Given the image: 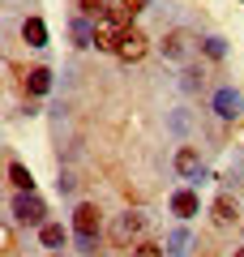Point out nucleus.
I'll return each mask as SVG.
<instances>
[{"mask_svg": "<svg viewBox=\"0 0 244 257\" xmlns=\"http://www.w3.org/2000/svg\"><path fill=\"white\" fill-rule=\"evenodd\" d=\"M159 47H163V56H167L172 64H189L193 52H197V39H193L189 30H167Z\"/></svg>", "mask_w": 244, "mask_h": 257, "instance_id": "nucleus-1", "label": "nucleus"}, {"mask_svg": "<svg viewBox=\"0 0 244 257\" xmlns=\"http://www.w3.org/2000/svg\"><path fill=\"white\" fill-rule=\"evenodd\" d=\"M43 214H47L43 197H35V193H18V197H13V219H18V223H30V227H47Z\"/></svg>", "mask_w": 244, "mask_h": 257, "instance_id": "nucleus-2", "label": "nucleus"}, {"mask_svg": "<svg viewBox=\"0 0 244 257\" xmlns=\"http://www.w3.org/2000/svg\"><path fill=\"white\" fill-rule=\"evenodd\" d=\"M142 231H146V214H137V210H129V214H120L116 223H111V240L116 244H142Z\"/></svg>", "mask_w": 244, "mask_h": 257, "instance_id": "nucleus-3", "label": "nucleus"}, {"mask_svg": "<svg viewBox=\"0 0 244 257\" xmlns=\"http://www.w3.org/2000/svg\"><path fill=\"white\" fill-rule=\"evenodd\" d=\"M73 231H77V236H99V206L81 202L77 210H73Z\"/></svg>", "mask_w": 244, "mask_h": 257, "instance_id": "nucleus-4", "label": "nucleus"}, {"mask_svg": "<svg viewBox=\"0 0 244 257\" xmlns=\"http://www.w3.org/2000/svg\"><path fill=\"white\" fill-rule=\"evenodd\" d=\"M116 56H120V60H125V64L142 60V56H146V35H142V30H125V39H120Z\"/></svg>", "mask_w": 244, "mask_h": 257, "instance_id": "nucleus-5", "label": "nucleus"}, {"mask_svg": "<svg viewBox=\"0 0 244 257\" xmlns=\"http://www.w3.org/2000/svg\"><path fill=\"white\" fill-rule=\"evenodd\" d=\"M214 111H218L223 120H235V116L244 111V99H240V94L231 90V86H223V90L214 94Z\"/></svg>", "mask_w": 244, "mask_h": 257, "instance_id": "nucleus-6", "label": "nucleus"}, {"mask_svg": "<svg viewBox=\"0 0 244 257\" xmlns=\"http://www.w3.org/2000/svg\"><path fill=\"white\" fill-rule=\"evenodd\" d=\"M197 210H201V202H197V193H193V189L172 193V214H176V219H193Z\"/></svg>", "mask_w": 244, "mask_h": 257, "instance_id": "nucleus-7", "label": "nucleus"}, {"mask_svg": "<svg viewBox=\"0 0 244 257\" xmlns=\"http://www.w3.org/2000/svg\"><path fill=\"white\" fill-rule=\"evenodd\" d=\"M176 172H180L184 180H193V176L201 172V155L193 146H180V155H176Z\"/></svg>", "mask_w": 244, "mask_h": 257, "instance_id": "nucleus-8", "label": "nucleus"}, {"mask_svg": "<svg viewBox=\"0 0 244 257\" xmlns=\"http://www.w3.org/2000/svg\"><path fill=\"white\" fill-rule=\"evenodd\" d=\"M26 90L30 94H47L52 90V69H30L26 73Z\"/></svg>", "mask_w": 244, "mask_h": 257, "instance_id": "nucleus-9", "label": "nucleus"}, {"mask_svg": "<svg viewBox=\"0 0 244 257\" xmlns=\"http://www.w3.org/2000/svg\"><path fill=\"white\" fill-rule=\"evenodd\" d=\"M22 39H26L30 47H43L47 43V26L39 18H26V26H22Z\"/></svg>", "mask_w": 244, "mask_h": 257, "instance_id": "nucleus-10", "label": "nucleus"}, {"mask_svg": "<svg viewBox=\"0 0 244 257\" xmlns=\"http://www.w3.org/2000/svg\"><path fill=\"white\" fill-rule=\"evenodd\" d=\"M9 180L18 184V193H35V176L26 163H9Z\"/></svg>", "mask_w": 244, "mask_h": 257, "instance_id": "nucleus-11", "label": "nucleus"}, {"mask_svg": "<svg viewBox=\"0 0 244 257\" xmlns=\"http://www.w3.org/2000/svg\"><path fill=\"white\" fill-rule=\"evenodd\" d=\"M214 223H223V227H227V223H235V202L227 197V193L214 202Z\"/></svg>", "mask_w": 244, "mask_h": 257, "instance_id": "nucleus-12", "label": "nucleus"}, {"mask_svg": "<svg viewBox=\"0 0 244 257\" xmlns=\"http://www.w3.org/2000/svg\"><path fill=\"white\" fill-rule=\"evenodd\" d=\"M73 39H77V47H94V30L86 18H73Z\"/></svg>", "mask_w": 244, "mask_h": 257, "instance_id": "nucleus-13", "label": "nucleus"}, {"mask_svg": "<svg viewBox=\"0 0 244 257\" xmlns=\"http://www.w3.org/2000/svg\"><path fill=\"white\" fill-rule=\"evenodd\" d=\"M167 253H172V257H184V253H189V231H184V227H176L172 236H167Z\"/></svg>", "mask_w": 244, "mask_h": 257, "instance_id": "nucleus-14", "label": "nucleus"}, {"mask_svg": "<svg viewBox=\"0 0 244 257\" xmlns=\"http://www.w3.org/2000/svg\"><path fill=\"white\" fill-rule=\"evenodd\" d=\"M39 240H43L47 248H60L64 244V227L60 223H47V227H39Z\"/></svg>", "mask_w": 244, "mask_h": 257, "instance_id": "nucleus-15", "label": "nucleus"}, {"mask_svg": "<svg viewBox=\"0 0 244 257\" xmlns=\"http://www.w3.org/2000/svg\"><path fill=\"white\" fill-rule=\"evenodd\" d=\"M77 5H81V13H86V18H107V5H103V0H77Z\"/></svg>", "mask_w": 244, "mask_h": 257, "instance_id": "nucleus-16", "label": "nucleus"}, {"mask_svg": "<svg viewBox=\"0 0 244 257\" xmlns=\"http://www.w3.org/2000/svg\"><path fill=\"white\" fill-rule=\"evenodd\" d=\"M133 257H163V248L154 240H142V244H133Z\"/></svg>", "mask_w": 244, "mask_h": 257, "instance_id": "nucleus-17", "label": "nucleus"}, {"mask_svg": "<svg viewBox=\"0 0 244 257\" xmlns=\"http://www.w3.org/2000/svg\"><path fill=\"white\" fill-rule=\"evenodd\" d=\"M206 56L223 60V56H227V43H223V39H206Z\"/></svg>", "mask_w": 244, "mask_h": 257, "instance_id": "nucleus-18", "label": "nucleus"}, {"mask_svg": "<svg viewBox=\"0 0 244 257\" xmlns=\"http://www.w3.org/2000/svg\"><path fill=\"white\" fill-rule=\"evenodd\" d=\"M197 77H201V73H197V69H189V73H184V90H197V86H201V82H197Z\"/></svg>", "mask_w": 244, "mask_h": 257, "instance_id": "nucleus-19", "label": "nucleus"}, {"mask_svg": "<svg viewBox=\"0 0 244 257\" xmlns=\"http://www.w3.org/2000/svg\"><path fill=\"white\" fill-rule=\"evenodd\" d=\"M56 184H60V193H73V189H77V180H73L69 172H64V176H60V180H56Z\"/></svg>", "mask_w": 244, "mask_h": 257, "instance_id": "nucleus-20", "label": "nucleus"}, {"mask_svg": "<svg viewBox=\"0 0 244 257\" xmlns=\"http://www.w3.org/2000/svg\"><path fill=\"white\" fill-rule=\"evenodd\" d=\"M77 248L81 253H94V236H77Z\"/></svg>", "mask_w": 244, "mask_h": 257, "instance_id": "nucleus-21", "label": "nucleus"}, {"mask_svg": "<svg viewBox=\"0 0 244 257\" xmlns=\"http://www.w3.org/2000/svg\"><path fill=\"white\" fill-rule=\"evenodd\" d=\"M231 257H244V248H235V253H231Z\"/></svg>", "mask_w": 244, "mask_h": 257, "instance_id": "nucleus-22", "label": "nucleus"}]
</instances>
